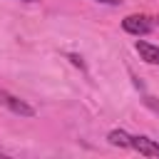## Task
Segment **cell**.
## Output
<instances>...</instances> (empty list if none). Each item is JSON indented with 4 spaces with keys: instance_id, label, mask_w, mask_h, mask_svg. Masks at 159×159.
Masks as SVG:
<instances>
[{
    "instance_id": "277c9868",
    "label": "cell",
    "mask_w": 159,
    "mask_h": 159,
    "mask_svg": "<svg viewBox=\"0 0 159 159\" xmlns=\"http://www.w3.org/2000/svg\"><path fill=\"white\" fill-rule=\"evenodd\" d=\"M137 52L147 65H157L159 67V47L157 45H152L147 40H137Z\"/></svg>"
},
{
    "instance_id": "8992f818",
    "label": "cell",
    "mask_w": 159,
    "mask_h": 159,
    "mask_svg": "<svg viewBox=\"0 0 159 159\" xmlns=\"http://www.w3.org/2000/svg\"><path fill=\"white\" fill-rule=\"evenodd\" d=\"M97 2H104V5H119L122 0H97Z\"/></svg>"
},
{
    "instance_id": "52a82bcc",
    "label": "cell",
    "mask_w": 159,
    "mask_h": 159,
    "mask_svg": "<svg viewBox=\"0 0 159 159\" xmlns=\"http://www.w3.org/2000/svg\"><path fill=\"white\" fill-rule=\"evenodd\" d=\"M25 2H40V0H25Z\"/></svg>"
},
{
    "instance_id": "ba28073f",
    "label": "cell",
    "mask_w": 159,
    "mask_h": 159,
    "mask_svg": "<svg viewBox=\"0 0 159 159\" xmlns=\"http://www.w3.org/2000/svg\"><path fill=\"white\" fill-rule=\"evenodd\" d=\"M154 25H157V27H159V17H157V20H154Z\"/></svg>"
},
{
    "instance_id": "7a4b0ae2",
    "label": "cell",
    "mask_w": 159,
    "mask_h": 159,
    "mask_svg": "<svg viewBox=\"0 0 159 159\" xmlns=\"http://www.w3.org/2000/svg\"><path fill=\"white\" fill-rule=\"evenodd\" d=\"M0 104L2 107H7L12 114H17V117H35V109L25 102V99H20V97H15V94H10V92H5V89H0Z\"/></svg>"
},
{
    "instance_id": "3957f363",
    "label": "cell",
    "mask_w": 159,
    "mask_h": 159,
    "mask_svg": "<svg viewBox=\"0 0 159 159\" xmlns=\"http://www.w3.org/2000/svg\"><path fill=\"white\" fill-rule=\"evenodd\" d=\"M132 149L144 154V157H159V142L149 139V137H132Z\"/></svg>"
},
{
    "instance_id": "5b68a950",
    "label": "cell",
    "mask_w": 159,
    "mask_h": 159,
    "mask_svg": "<svg viewBox=\"0 0 159 159\" xmlns=\"http://www.w3.org/2000/svg\"><path fill=\"white\" fill-rule=\"evenodd\" d=\"M107 142H109L112 147H122V149L132 147V137H129L127 132H122V129H112V132L107 134Z\"/></svg>"
},
{
    "instance_id": "6da1fadb",
    "label": "cell",
    "mask_w": 159,
    "mask_h": 159,
    "mask_svg": "<svg viewBox=\"0 0 159 159\" xmlns=\"http://www.w3.org/2000/svg\"><path fill=\"white\" fill-rule=\"evenodd\" d=\"M122 27H124V32H129L134 37H144V35H149L154 30V22L147 15H127L122 20Z\"/></svg>"
}]
</instances>
